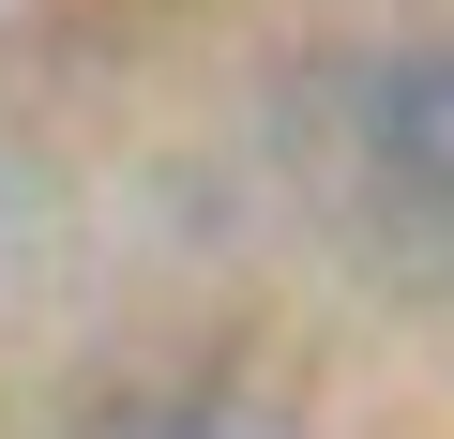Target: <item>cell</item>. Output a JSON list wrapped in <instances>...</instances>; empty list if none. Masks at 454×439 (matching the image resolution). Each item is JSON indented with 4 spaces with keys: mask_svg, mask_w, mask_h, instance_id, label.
I'll list each match as a JSON object with an SVG mask.
<instances>
[{
    "mask_svg": "<svg viewBox=\"0 0 454 439\" xmlns=\"http://www.w3.org/2000/svg\"><path fill=\"white\" fill-rule=\"evenodd\" d=\"M333 197L409 273H454V46H364L333 76Z\"/></svg>",
    "mask_w": 454,
    "mask_h": 439,
    "instance_id": "cell-1",
    "label": "cell"
},
{
    "mask_svg": "<svg viewBox=\"0 0 454 439\" xmlns=\"http://www.w3.org/2000/svg\"><path fill=\"white\" fill-rule=\"evenodd\" d=\"M91 439H273V424H258L243 394H121Z\"/></svg>",
    "mask_w": 454,
    "mask_h": 439,
    "instance_id": "cell-2",
    "label": "cell"
}]
</instances>
